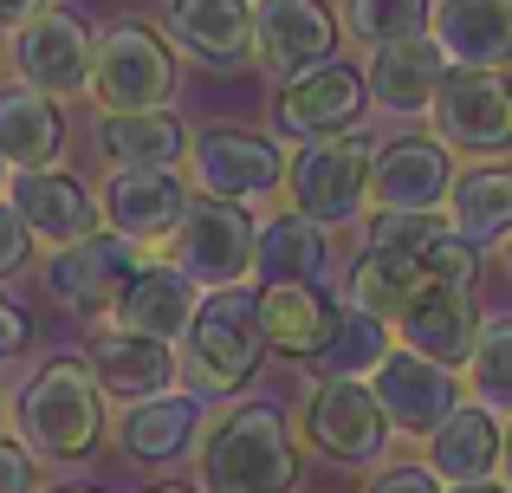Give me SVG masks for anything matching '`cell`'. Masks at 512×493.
Returning a JSON list of instances; mask_svg holds the SVG:
<instances>
[{
    "instance_id": "12",
    "label": "cell",
    "mask_w": 512,
    "mask_h": 493,
    "mask_svg": "<svg viewBox=\"0 0 512 493\" xmlns=\"http://www.w3.org/2000/svg\"><path fill=\"white\" fill-rule=\"evenodd\" d=\"M305 435H312L318 455L344 461V468H376L389 448V416H383L370 383L325 377L312 390V409H305Z\"/></svg>"
},
{
    "instance_id": "26",
    "label": "cell",
    "mask_w": 512,
    "mask_h": 493,
    "mask_svg": "<svg viewBox=\"0 0 512 493\" xmlns=\"http://www.w3.org/2000/svg\"><path fill=\"white\" fill-rule=\"evenodd\" d=\"M396 331H402L409 351L435 357V364H448V370H467L474 338H480V312H474V299H467L461 286H422L409 305H402Z\"/></svg>"
},
{
    "instance_id": "13",
    "label": "cell",
    "mask_w": 512,
    "mask_h": 493,
    "mask_svg": "<svg viewBox=\"0 0 512 493\" xmlns=\"http://www.w3.org/2000/svg\"><path fill=\"white\" fill-rule=\"evenodd\" d=\"M188 208H195V195H188V176H175V169H111L98 182L104 228L150 247V253H156V241H175Z\"/></svg>"
},
{
    "instance_id": "37",
    "label": "cell",
    "mask_w": 512,
    "mask_h": 493,
    "mask_svg": "<svg viewBox=\"0 0 512 493\" xmlns=\"http://www.w3.org/2000/svg\"><path fill=\"white\" fill-rule=\"evenodd\" d=\"M0 493H39V455L20 435H0Z\"/></svg>"
},
{
    "instance_id": "8",
    "label": "cell",
    "mask_w": 512,
    "mask_h": 493,
    "mask_svg": "<svg viewBox=\"0 0 512 493\" xmlns=\"http://www.w3.org/2000/svg\"><path fill=\"white\" fill-rule=\"evenodd\" d=\"M428 117H435V143L448 156L512 150V85H506V72H454L448 65Z\"/></svg>"
},
{
    "instance_id": "29",
    "label": "cell",
    "mask_w": 512,
    "mask_h": 493,
    "mask_svg": "<svg viewBox=\"0 0 512 493\" xmlns=\"http://www.w3.org/2000/svg\"><path fill=\"white\" fill-rule=\"evenodd\" d=\"M253 273H260V286H318V273H325V228L279 208L273 221H260Z\"/></svg>"
},
{
    "instance_id": "44",
    "label": "cell",
    "mask_w": 512,
    "mask_h": 493,
    "mask_svg": "<svg viewBox=\"0 0 512 493\" xmlns=\"http://www.w3.org/2000/svg\"><path fill=\"white\" fill-rule=\"evenodd\" d=\"M52 493H98V487H52Z\"/></svg>"
},
{
    "instance_id": "4",
    "label": "cell",
    "mask_w": 512,
    "mask_h": 493,
    "mask_svg": "<svg viewBox=\"0 0 512 493\" xmlns=\"http://www.w3.org/2000/svg\"><path fill=\"white\" fill-rule=\"evenodd\" d=\"M91 104L98 117H150L169 111L175 98V52L156 26L143 20H111L91 52Z\"/></svg>"
},
{
    "instance_id": "28",
    "label": "cell",
    "mask_w": 512,
    "mask_h": 493,
    "mask_svg": "<svg viewBox=\"0 0 512 493\" xmlns=\"http://www.w3.org/2000/svg\"><path fill=\"white\" fill-rule=\"evenodd\" d=\"M441 78H448V59L435 52V39H396V46H383L370 59V98L383 104V111H396V117H415V111H428L435 104V91H441Z\"/></svg>"
},
{
    "instance_id": "32",
    "label": "cell",
    "mask_w": 512,
    "mask_h": 493,
    "mask_svg": "<svg viewBox=\"0 0 512 493\" xmlns=\"http://www.w3.org/2000/svg\"><path fill=\"white\" fill-rule=\"evenodd\" d=\"M467 390H474L480 409L493 416H512V318H487L474 338V357H467Z\"/></svg>"
},
{
    "instance_id": "42",
    "label": "cell",
    "mask_w": 512,
    "mask_h": 493,
    "mask_svg": "<svg viewBox=\"0 0 512 493\" xmlns=\"http://www.w3.org/2000/svg\"><path fill=\"white\" fill-rule=\"evenodd\" d=\"M448 493H506L500 481H493V487H448Z\"/></svg>"
},
{
    "instance_id": "45",
    "label": "cell",
    "mask_w": 512,
    "mask_h": 493,
    "mask_svg": "<svg viewBox=\"0 0 512 493\" xmlns=\"http://www.w3.org/2000/svg\"><path fill=\"white\" fill-rule=\"evenodd\" d=\"M156 493H188V487H156Z\"/></svg>"
},
{
    "instance_id": "21",
    "label": "cell",
    "mask_w": 512,
    "mask_h": 493,
    "mask_svg": "<svg viewBox=\"0 0 512 493\" xmlns=\"http://www.w3.org/2000/svg\"><path fill=\"white\" fill-rule=\"evenodd\" d=\"M201 435H208V403L195 390H163L150 403H124V416H117V448L137 468H169Z\"/></svg>"
},
{
    "instance_id": "2",
    "label": "cell",
    "mask_w": 512,
    "mask_h": 493,
    "mask_svg": "<svg viewBox=\"0 0 512 493\" xmlns=\"http://www.w3.org/2000/svg\"><path fill=\"white\" fill-rule=\"evenodd\" d=\"M13 422H20V442L39 461H85L104 442V390L91 377V364L85 357L39 364L26 377L20 403H13Z\"/></svg>"
},
{
    "instance_id": "33",
    "label": "cell",
    "mask_w": 512,
    "mask_h": 493,
    "mask_svg": "<svg viewBox=\"0 0 512 493\" xmlns=\"http://www.w3.org/2000/svg\"><path fill=\"white\" fill-rule=\"evenodd\" d=\"M428 7H435V0H338L344 33L357 39V46H376V52L396 46V39H422Z\"/></svg>"
},
{
    "instance_id": "10",
    "label": "cell",
    "mask_w": 512,
    "mask_h": 493,
    "mask_svg": "<svg viewBox=\"0 0 512 493\" xmlns=\"http://www.w3.org/2000/svg\"><path fill=\"white\" fill-rule=\"evenodd\" d=\"M253 241H260V228H253L247 208L195 195V208L182 215V228L169 241V266H182L195 286L221 292V286H240L253 273Z\"/></svg>"
},
{
    "instance_id": "16",
    "label": "cell",
    "mask_w": 512,
    "mask_h": 493,
    "mask_svg": "<svg viewBox=\"0 0 512 493\" xmlns=\"http://www.w3.org/2000/svg\"><path fill=\"white\" fill-rule=\"evenodd\" d=\"M454 195V156L435 137L383 143L370 163V202L376 215H441Z\"/></svg>"
},
{
    "instance_id": "46",
    "label": "cell",
    "mask_w": 512,
    "mask_h": 493,
    "mask_svg": "<svg viewBox=\"0 0 512 493\" xmlns=\"http://www.w3.org/2000/svg\"><path fill=\"white\" fill-rule=\"evenodd\" d=\"M0 422H7V403H0Z\"/></svg>"
},
{
    "instance_id": "27",
    "label": "cell",
    "mask_w": 512,
    "mask_h": 493,
    "mask_svg": "<svg viewBox=\"0 0 512 493\" xmlns=\"http://www.w3.org/2000/svg\"><path fill=\"white\" fill-rule=\"evenodd\" d=\"M428 474L441 487H493L500 481V416L480 403H461L428 435Z\"/></svg>"
},
{
    "instance_id": "23",
    "label": "cell",
    "mask_w": 512,
    "mask_h": 493,
    "mask_svg": "<svg viewBox=\"0 0 512 493\" xmlns=\"http://www.w3.org/2000/svg\"><path fill=\"white\" fill-rule=\"evenodd\" d=\"M344 325V305L318 286H260V331L266 351L292 357V364H318Z\"/></svg>"
},
{
    "instance_id": "17",
    "label": "cell",
    "mask_w": 512,
    "mask_h": 493,
    "mask_svg": "<svg viewBox=\"0 0 512 493\" xmlns=\"http://www.w3.org/2000/svg\"><path fill=\"white\" fill-rule=\"evenodd\" d=\"M338 20L325 0H253V59L279 78H299L331 65Z\"/></svg>"
},
{
    "instance_id": "18",
    "label": "cell",
    "mask_w": 512,
    "mask_h": 493,
    "mask_svg": "<svg viewBox=\"0 0 512 493\" xmlns=\"http://www.w3.org/2000/svg\"><path fill=\"white\" fill-rule=\"evenodd\" d=\"M7 202L13 215L26 221V234H33L39 247H78L91 241V234L104 228L98 215V189L91 182H78L72 169H39V176H13L7 182Z\"/></svg>"
},
{
    "instance_id": "25",
    "label": "cell",
    "mask_w": 512,
    "mask_h": 493,
    "mask_svg": "<svg viewBox=\"0 0 512 493\" xmlns=\"http://www.w3.org/2000/svg\"><path fill=\"white\" fill-rule=\"evenodd\" d=\"M85 364H91V377H98V390L117 396V403H150V396L175 390V377H182V357H175L169 344L130 338V331H117V325H104L98 338L85 344Z\"/></svg>"
},
{
    "instance_id": "15",
    "label": "cell",
    "mask_w": 512,
    "mask_h": 493,
    "mask_svg": "<svg viewBox=\"0 0 512 493\" xmlns=\"http://www.w3.org/2000/svg\"><path fill=\"white\" fill-rule=\"evenodd\" d=\"M370 253L396 260L422 286H474V247L448 228V215H376L370 221Z\"/></svg>"
},
{
    "instance_id": "39",
    "label": "cell",
    "mask_w": 512,
    "mask_h": 493,
    "mask_svg": "<svg viewBox=\"0 0 512 493\" xmlns=\"http://www.w3.org/2000/svg\"><path fill=\"white\" fill-rule=\"evenodd\" d=\"M26 338H33V318H26V312H20V305H13V299H7V292H0V364H7V357H13V351H20V344H26Z\"/></svg>"
},
{
    "instance_id": "36",
    "label": "cell",
    "mask_w": 512,
    "mask_h": 493,
    "mask_svg": "<svg viewBox=\"0 0 512 493\" xmlns=\"http://www.w3.org/2000/svg\"><path fill=\"white\" fill-rule=\"evenodd\" d=\"M33 234H26V221L13 215V202L0 195V279H20L26 266H33Z\"/></svg>"
},
{
    "instance_id": "34",
    "label": "cell",
    "mask_w": 512,
    "mask_h": 493,
    "mask_svg": "<svg viewBox=\"0 0 512 493\" xmlns=\"http://www.w3.org/2000/svg\"><path fill=\"white\" fill-rule=\"evenodd\" d=\"M344 292H350V305H357V312H370V318H383V325H396L402 305L422 292V279H409L396 260H383V253L363 247V260L350 266V286H344Z\"/></svg>"
},
{
    "instance_id": "6",
    "label": "cell",
    "mask_w": 512,
    "mask_h": 493,
    "mask_svg": "<svg viewBox=\"0 0 512 493\" xmlns=\"http://www.w3.org/2000/svg\"><path fill=\"white\" fill-rule=\"evenodd\" d=\"M182 163L188 189H201L208 202L253 208L260 195L286 189V150L273 137H253V130H195Z\"/></svg>"
},
{
    "instance_id": "3",
    "label": "cell",
    "mask_w": 512,
    "mask_h": 493,
    "mask_svg": "<svg viewBox=\"0 0 512 493\" xmlns=\"http://www.w3.org/2000/svg\"><path fill=\"white\" fill-rule=\"evenodd\" d=\"M266 331H260V286H221L201 299L195 325L182 338V370L195 396H227L260 370Z\"/></svg>"
},
{
    "instance_id": "11",
    "label": "cell",
    "mask_w": 512,
    "mask_h": 493,
    "mask_svg": "<svg viewBox=\"0 0 512 493\" xmlns=\"http://www.w3.org/2000/svg\"><path fill=\"white\" fill-rule=\"evenodd\" d=\"M363 104H370V78L331 59V65H318V72H299V78L279 85L273 124H279V137H292V143H331V137H350V130H357Z\"/></svg>"
},
{
    "instance_id": "38",
    "label": "cell",
    "mask_w": 512,
    "mask_h": 493,
    "mask_svg": "<svg viewBox=\"0 0 512 493\" xmlns=\"http://www.w3.org/2000/svg\"><path fill=\"white\" fill-rule=\"evenodd\" d=\"M370 493H448V487H441L428 468H383L370 481Z\"/></svg>"
},
{
    "instance_id": "35",
    "label": "cell",
    "mask_w": 512,
    "mask_h": 493,
    "mask_svg": "<svg viewBox=\"0 0 512 493\" xmlns=\"http://www.w3.org/2000/svg\"><path fill=\"white\" fill-rule=\"evenodd\" d=\"M389 351H396V344H389V325L350 305L344 325H338V338H331V351L318 357V364H331V377H357L363 383V377H376V364H383Z\"/></svg>"
},
{
    "instance_id": "7",
    "label": "cell",
    "mask_w": 512,
    "mask_h": 493,
    "mask_svg": "<svg viewBox=\"0 0 512 493\" xmlns=\"http://www.w3.org/2000/svg\"><path fill=\"white\" fill-rule=\"evenodd\" d=\"M150 266V247H137V241H124V234H111V228H98L91 241H78V247H59V253H46V292L65 305V312H78V318H111L117 312V299L130 292V279Z\"/></svg>"
},
{
    "instance_id": "22",
    "label": "cell",
    "mask_w": 512,
    "mask_h": 493,
    "mask_svg": "<svg viewBox=\"0 0 512 493\" xmlns=\"http://www.w3.org/2000/svg\"><path fill=\"white\" fill-rule=\"evenodd\" d=\"M163 33L195 65L234 72L253 59V0H163Z\"/></svg>"
},
{
    "instance_id": "5",
    "label": "cell",
    "mask_w": 512,
    "mask_h": 493,
    "mask_svg": "<svg viewBox=\"0 0 512 493\" xmlns=\"http://www.w3.org/2000/svg\"><path fill=\"white\" fill-rule=\"evenodd\" d=\"M370 137H331V143H305L286 163V208L318 228H338V221H357L370 208Z\"/></svg>"
},
{
    "instance_id": "24",
    "label": "cell",
    "mask_w": 512,
    "mask_h": 493,
    "mask_svg": "<svg viewBox=\"0 0 512 493\" xmlns=\"http://www.w3.org/2000/svg\"><path fill=\"white\" fill-rule=\"evenodd\" d=\"M0 156L13 176H39V169L65 163V104L46 91L7 78L0 85Z\"/></svg>"
},
{
    "instance_id": "19",
    "label": "cell",
    "mask_w": 512,
    "mask_h": 493,
    "mask_svg": "<svg viewBox=\"0 0 512 493\" xmlns=\"http://www.w3.org/2000/svg\"><path fill=\"white\" fill-rule=\"evenodd\" d=\"M428 39L454 72H506L512 65V0H435Z\"/></svg>"
},
{
    "instance_id": "43",
    "label": "cell",
    "mask_w": 512,
    "mask_h": 493,
    "mask_svg": "<svg viewBox=\"0 0 512 493\" xmlns=\"http://www.w3.org/2000/svg\"><path fill=\"white\" fill-rule=\"evenodd\" d=\"M7 182H13V169H7V156H0V195H7Z\"/></svg>"
},
{
    "instance_id": "9",
    "label": "cell",
    "mask_w": 512,
    "mask_h": 493,
    "mask_svg": "<svg viewBox=\"0 0 512 493\" xmlns=\"http://www.w3.org/2000/svg\"><path fill=\"white\" fill-rule=\"evenodd\" d=\"M91 52H98V33L65 7H46L33 26H20V33L7 39L13 78L46 91V98H59V104L91 91Z\"/></svg>"
},
{
    "instance_id": "1",
    "label": "cell",
    "mask_w": 512,
    "mask_h": 493,
    "mask_svg": "<svg viewBox=\"0 0 512 493\" xmlns=\"http://www.w3.org/2000/svg\"><path fill=\"white\" fill-rule=\"evenodd\" d=\"M201 487L208 493H292L299 442L279 403H234L201 435Z\"/></svg>"
},
{
    "instance_id": "40",
    "label": "cell",
    "mask_w": 512,
    "mask_h": 493,
    "mask_svg": "<svg viewBox=\"0 0 512 493\" xmlns=\"http://www.w3.org/2000/svg\"><path fill=\"white\" fill-rule=\"evenodd\" d=\"M46 7H52V0H0V33L13 39L20 26H33V20H39Z\"/></svg>"
},
{
    "instance_id": "31",
    "label": "cell",
    "mask_w": 512,
    "mask_h": 493,
    "mask_svg": "<svg viewBox=\"0 0 512 493\" xmlns=\"http://www.w3.org/2000/svg\"><path fill=\"white\" fill-rule=\"evenodd\" d=\"M448 228L467 247H500L512 241V169H474V176L454 182L448 195Z\"/></svg>"
},
{
    "instance_id": "14",
    "label": "cell",
    "mask_w": 512,
    "mask_h": 493,
    "mask_svg": "<svg viewBox=\"0 0 512 493\" xmlns=\"http://www.w3.org/2000/svg\"><path fill=\"white\" fill-rule=\"evenodd\" d=\"M370 390H376V403H383L389 429H402V435H435L441 422L467 403L461 396V370L435 364V357L409 351V344H396V351L376 364Z\"/></svg>"
},
{
    "instance_id": "41",
    "label": "cell",
    "mask_w": 512,
    "mask_h": 493,
    "mask_svg": "<svg viewBox=\"0 0 512 493\" xmlns=\"http://www.w3.org/2000/svg\"><path fill=\"white\" fill-rule=\"evenodd\" d=\"M500 487L512 493V416H506V429H500Z\"/></svg>"
},
{
    "instance_id": "30",
    "label": "cell",
    "mask_w": 512,
    "mask_h": 493,
    "mask_svg": "<svg viewBox=\"0 0 512 493\" xmlns=\"http://www.w3.org/2000/svg\"><path fill=\"white\" fill-rule=\"evenodd\" d=\"M98 150H104L111 169H175L188 156V124L175 111L98 117Z\"/></svg>"
},
{
    "instance_id": "47",
    "label": "cell",
    "mask_w": 512,
    "mask_h": 493,
    "mask_svg": "<svg viewBox=\"0 0 512 493\" xmlns=\"http://www.w3.org/2000/svg\"><path fill=\"white\" fill-rule=\"evenodd\" d=\"M506 253H512V241H506Z\"/></svg>"
},
{
    "instance_id": "20",
    "label": "cell",
    "mask_w": 512,
    "mask_h": 493,
    "mask_svg": "<svg viewBox=\"0 0 512 493\" xmlns=\"http://www.w3.org/2000/svg\"><path fill=\"white\" fill-rule=\"evenodd\" d=\"M201 299H208V292H201L182 266L150 260L137 279H130V292L117 299V312L104 318V325L130 331V338H150V344H169V351H175V344L188 338V325H195Z\"/></svg>"
}]
</instances>
